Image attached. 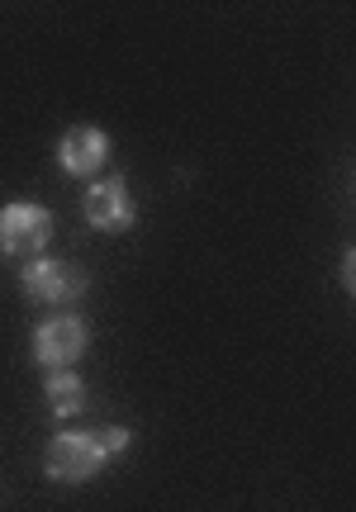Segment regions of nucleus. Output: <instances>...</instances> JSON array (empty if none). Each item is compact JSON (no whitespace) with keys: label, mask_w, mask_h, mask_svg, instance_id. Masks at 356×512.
<instances>
[{"label":"nucleus","mask_w":356,"mask_h":512,"mask_svg":"<svg viewBox=\"0 0 356 512\" xmlns=\"http://www.w3.org/2000/svg\"><path fill=\"white\" fill-rule=\"evenodd\" d=\"M129 446H133L129 427L62 432V437H53V446H48L43 470H48V479H57V484H86V479H95L119 451H129Z\"/></svg>","instance_id":"obj_1"},{"label":"nucleus","mask_w":356,"mask_h":512,"mask_svg":"<svg viewBox=\"0 0 356 512\" xmlns=\"http://www.w3.org/2000/svg\"><path fill=\"white\" fill-rule=\"evenodd\" d=\"M53 238V214L34 200H15L0 209V252L10 261H38Z\"/></svg>","instance_id":"obj_2"},{"label":"nucleus","mask_w":356,"mask_h":512,"mask_svg":"<svg viewBox=\"0 0 356 512\" xmlns=\"http://www.w3.org/2000/svg\"><path fill=\"white\" fill-rule=\"evenodd\" d=\"M19 285H24V294H29L34 304L62 309V304H76V299L86 294V285H91V275L81 271L76 261L38 256V261H29V266L19 271Z\"/></svg>","instance_id":"obj_3"},{"label":"nucleus","mask_w":356,"mask_h":512,"mask_svg":"<svg viewBox=\"0 0 356 512\" xmlns=\"http://www.w3.org/2000/svg\"><path fill=\"white\" fill-rule=\"evenodd\" d=\"M86 347H91V332H86V318L76 313H53L48 323L34 328V361L43 370H67L86 356Z\"/></svg>","instance_id":"obj_4"},{"label":"nucleus","mask_w":356,"mask_h":512,"mask_svg":"<svg viewBox=\"0 0 356 512\" xmlns=\"http://www.w3.org/2000/svg\"><path fill=\"white\" fill-rule=\"evenodd\" d=\"M86 223H91L95 233H129L133 219H138V209H133V195L129 185L119 181V176H105V181H91L86 190Z\"/></svg>","instance_id":"obj_5"},{"label":"nucleus","mask_w":356,"mask_h":512,"mask_svg":"<svg viewBox=\"0 0 356 512\" xmlns=\"http://www.w3.org/2000/svg\"><path fill=\"white\" fill-rule=\"evenodd\" d=\"M57 162L67 176H91L100 166L110 162V138H105V128L95 124H76L62 133V143H57Z\"/></svg>","instance_id":"obj_6"},{"label":"nucleus","mask_w":356,"mask_h":512,"mask_svg":"<svg viewBox=\"0 0 356 512\" xmlns=\"http://www.w3.org/2000/svg\"><path fill=\"white\" fill-rule=\"evenodd\" d=\"M43 399H48V408H53V418H76V413H86V380H81L72 366L48 370Z\"/></svg>","instance_id":"obj_7"},{"label":"nucleus","mask_w":356,"mask_h":512,"mask_svg":"<svg viewBox=\"0 0 356 512\" xmlns=\"http://www.w3.org/2000/svg\"><path fill=\"white\" fill-rule=\"evenodd\" d=\"M342 290H356V252H347L342 261Z\"/></svg>","instance_id":"obj_8"}]
</instances>
